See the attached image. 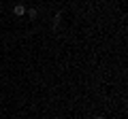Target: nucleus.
Here are the masks:
<instances>
[{
  "instance_id": "f257e3e1",
  "label": "nucleus",
  "mask_w": 128,
  "mask_h": 119,
  "mask_svg": "<svg viewBox=\"0 0 128 119\" xmlns=\"http://www.w3.org/2000/svg\"><path fill=\"white\" fill-rule=\"evenodd\" d=\"M13 15H17V17L26 15V6H24V4H15V6H13Z\"/></svg>"
},
{
  "instance_id": "f03ea898",
  "label": "nucleus",
  "mask_w": 128,
  "mask_h": 119,
  "mask_svg": "<svg viewBox=\"0 0 128 119\" xmlns=\"http://www.w3.org/2000/svg\"><path fill=\"white\" fill-rule=\"evenodd\" d=\"M26 13H28V17H30V19H36L38 11H36V9H30V11H26Z\"/></svg>"
},
{
  "instance_id": "7ed1b4c3",
  "label": "nucleus",
  "mask_w": 128,
  "mask_h": 119,
  "mask_svg": "<svg viewBox=\"0 0 128 119\" xmlns=\"http://www.w3.org/2000/svg\"><path fill=\"white\" fill-rule=\"evenodd\" d=\"M94 119H105V117H100V115H96V117H94Z\"/></svg>"
}]
</instances>
